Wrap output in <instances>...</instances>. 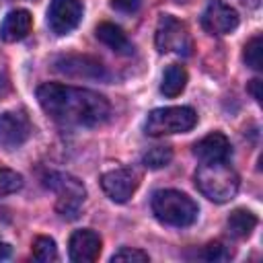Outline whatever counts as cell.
I'll return each mask as SVG.
<instances>
[{
    "label": "cell",
    "mask_w": 263,
    "mask_h": 263,
    "mask_svg": "<svg viewBox=\"0 0 263 263\" xmlns=\"http://www.w3.org/2000/svg\"><path fill=\"white\" fill-rule=\"evenodd\" d=\"M8 255H10V245H8V242H4V240L0 238V261H2V259H6Z\"/></svg>",
    "instance_id": "obj_26"
},
{
    "label": "cell",
    "mask_w": 263,
    "mask_h": 263,
    "mask_svg": "<svg viewBox=\"0 0 263 263\" xmlns=\"http://www.w3.org/2000/svg\"><path fill=\"white\" fill-rule=\"evenodd\" d=\"M238 185V175L228 164V160L201 162V166L195 171V187L201 191V195L216 203L230 201L236 195Z\"/></svg>",
    "instance_id": "obj_2"
},
{
    "label": "cell",
    "mask_w": 263,
    "mask_h": 263,
    "mask_svg": "<svg viewBox=\"0 0 263 263\" xmlns=\"http://www.w3.org/2000/svg\"><path fill=\"white\" fill-rule=\"evenodd\" d=\"M146 261H150L148 253L132 247H121L117 253L111 255V263H146Z\"/></svg>",
    "instance_id": "obj_22"
},
{
    "label": "cell",
    "mask_w": 263,
    "mask_h": 263,
    "mask_svg": "<svg viewBox=\"0 0 263 263\" xmlns=\"http://www.w3.org/2000/svg\"><path fill=\"white\" fill-rule=\"evenodd\" d=\"M156 47L160 53H177V55H189L191 49H193V43H191V37H189V31L187 27L171 16V14H162L158 18V25H156Z\"/></svg>",
    "instance_id": "obj_6"
},
{
    "label": "cell",
    "mask_w": 263,
    "mask_h": 263,
    "mask_svg": "<svg viewBox=\"0 0 263 263\" xmlns=\"http://www.w3.org/2000/svg\"><path fill=\"white\" fill-rule=\"evenodd\" d=\"M138 6H140V0H111V8H115L117 12H123V14L136 12Z\"/></svg>",
    "instance_id": "obj_24"
},
{
    "label": "cell",
    "mask_w": 263,
    "mask_h": 263,
    "mask_svg": "<svg viewBox=\"0 0 263 263\" xmlns=\"http://www.w3.org/2000/svg\"><path fill=\"white\" fill-rule=\"evenodd\" d=\"M201 25L212 35H228L238 27V12L224 0H210L201 14Z\"/></svg>",
    "instance_id": "obj_10"
},
{
    "label": "cell",
    "mask_w": 263,
    "mask_h": 263,
    "mask_svg": "<svg viewBox=\"0 0 263 263\" xmlns=\"http://www.w3.org/2000/svg\"><path fill=\"white\" fill-rule=\"evenodd\" d=\"M21 187H23V177L12 168L0 166V197L16 193Z\"/></svg>",
    "instance_id": "obj_21"
},
{
    "label": "cell",
    "mask_w": 263,
    "mask_h": 263,
    "mask_svg": "<svg viewBox=\"0 0 263 263\" xmlns=\"http://www.w3.org/2000/svg\"><path fill=\"white\" fill-rule=\"evenodd\" d=\"M201 257L208 259V261H226V259H230V251L222 242H210L203 249Z\"/></svg>",
    "instance_id": "obj_23"
},
{
    "label": "cell",
    "mask_w": 263,
    "mask_h": 263,
    "mask_svg": "<svg viewBox=\"0 0 263 263\" xmlns=\"http://www.w3.org/2000/svg\"><path fill=\"white\" fill-rule=\"evenodd\" d=\"M33 259L39 263H49L58 259V247L55 240L49 236H37L33 242Z\"/></svg>",
    "instance_id": "obj_18"
},
{
    "label": "cell",
    "mask_w": 263,
    "mask_h": 263,
    "mask_svg": "<svg viewBox=\"0 0 263 263\" xmlns=\"http://www.w3.org/2000/svg\"><path fill=\"white\" fill-rule=\"evenodd\" d=\"M33 125L23 109H10L0 115V146L4 150H16L31 138Z\"/></svg>",
    "instance_id": "obj_8"
},
{
    "label": "cell",
    "mask_w": 263,
    "mask_h": 263,
    "mask_svg": "<svg viewBox=\"0 0 263 263\" xmlns=\"http://www.w3.org/2000/svg\"><path fill=\"white\" fill-rule=\"evenodd\" d=\"M185 86H187V70L181 64H171L162 74L160 92L168 99H175L185 90Z\"/></svg>",
    "instance_id": "obj_16"
},
{
    "label": "cell",
    "mask_w": 263,
    "mask_h": 263,
    "mask_svg": "<svg viewBox=\"0 0 263 263\" xmlns=\"http://www.w3.org/2000/svg\"><path fill=\"white\" fill-rule=\"evenodd\" d=\"M82 14V0H51L47 8V25L53 35H68L80 25Z\"/></svg>",
    "instance_id": "obj_9"
},
{
    "label": "cell",
    "mask_w": 263,
    "mask_h": 263,
    "mask_svg": "<svg viewBox=\"0 0 263 263\" xmlns=\"http://www.w3.org/2000/svg\"><path fill=\"white\" fill-rule=\"evenodd\" d=\"M226 226H228V232H230L234 238H249L251 232H253L255 226H257V216H255L251 210L238 208V210H234V212L228 216Z\"/></svg>",
    "instance_id": "obj_17"
},
{
    "label": "cell",
    "mask_w": 263,
    "mask_h": 263,
    "mask_svg": "<svg viewBox=\"0 0 263 263\" xmlns=\"http://www.w3.org/2000/svg\"><path fill=\"white\" fill-rule=\"evenodd\" d=\"M55 70L74 78H95V80L107 78L105 66L90 55H62L55 60Z\"/></svg>",
    "instance_id": "obj_12"
},
{
    "label": "cell",
    "mask_w": 263,
    "mask_h": 263,
    "mask_svg": "<svg viewBox=\"0 0 263 263\" xmlns=\"http://www.w3.org/2000/svg\"><path fill=\"white\" fill-rule=\"evenodd\" d=\"M197 123V113L191 107H160L148 113L144 129L148 136H168V134H185L193 129Z\"/></svg>",
    "instance_id": "obj_4"
},
{
    "label": "cell",
    "mask_w": 263,
    "mask_h": 263,
    "mask_svg": "<svg viewBox=\"0 0 263 263\" xmlns=\"http://www.w3.org/2000/svg\"><path fill=\"white\" fill-rule=\"evenodd\" d=\"M37 101L51 119L64 125L95 127L101 125L111 111V105L103 95L58 82L41 84L37 88Z\"/></svg>",
    "instance_id": "obj_1"
},
{
    "label": "cell",
    "mask_w": 263,
    "mask_h": 263,
    "mask_svg": "<svg viewBox=\"0 0 263 263\" xmlns=\"http://www.w3.org/2000/svg\"><path fill=\"white\" fill-rule=\"evenodd\" d=\"M47 187H51L58 195L55 199V210L62 218L66 220H74L86 199V189L82 185V181H78L72 175H64V173H51L47 175Z\"/></svg>",
    "instance_id": "obj_5"
},
{
    "label": "cell",
    "mask_w": 263,
    "mask_h": 263,
    "mask_svg": "<svg viewBox=\"0 0 263 263\" xmlns=\"http://www.w3.org/2000/svg\"><path fill=\"white\" fill-rule=\"evenodd\" d=\"M173 158V150L168 146H154L144 154V164L148 168H162L171 162Z\"/></svg>",
    "instance_id": "obj_20"
},
{
    "label": "cell",
    "mask_w": 263,
    "mask_h": 263,
    "mask_svg": "<svg viewBox=\"0 0 263 263\" xmlns=\"http://www.w3.org/2000/svg\"><path fill=\"white\" fill-rule=\"evenodd\" d=\"M242 58H245V64L249 68H253V70L263 68V39H261V35H255L247 41Z\"/></svg>",
    "instance_id": "obj_19"
},
{
    "label": "cell",
    "mask_w": 263,
    "mask_h": 263,
    "mask_svg": "<svg viewBox=\"0 0 263 263\" xmlns=\"http://www.w3.org/2000/svg\"><path fill=\"white\" fill-rule=\"evenodd\" d=\"M152 214L158 222L175 228L191 226L199 216V205L183 191L160 189L152 195Z\"/></svg>",
    "instance_id": "obj_3"
},
{
    "label": "cell",
    "mask_w": 263,
    "mask_h": 263,
    "mask_svg": "<svg viewBox=\"0 0 263 263\" xmlns=\"http://www.w3.org/2000/svg\"><path fill=\"white\" fill-rule=\"evenodd\" d=\"M193 154L201 162H218L228 160L230 156V142L222 132H212L199 142L193 144Z\"/></svg>",
    "instance_id": "obj_13"
},
{
    "label": "cell",
    "mask_w": 263,
    "mask_h": 263,
    "mask_svg": "<svg viewBox=\"0 0 263 263\" xmlns=\"http://www.w3.org/2000/svg\"><path fill=\"white\" fill-rule=\"evenodd\" d=\"M101 249H103L101 236L90 228H82L72 232L68 242V257L74 263H92L99 259Z\"/></svg>",
    "instance_id": "obj_11"
},
{
    "label": "cell",
    "mask_w": 263,
    "mask_h": 263,
    "mask_svg": "<svg viewBox=\"0 0 263 263\" xmlns=\"http://www.w3.org/2000/svg\"><path fill=\"white\" fill-rule=\"evenodd\" d=\"M31 27H33L31 12L25 10V8H16V10H10L4 16V21L0 25V37L6 43H16V41L25 39L31 33Z\"/></svg>",
    "instance_id": "obj_14"
},
{
    "label": "cell",
    "mask_w": 263,
    "mask_h": 263,
    "mask_svg": "<svg viewBox=\"0 0 263 263\" xmlns=\"http://www.w3.org/2000/svg\"><path fill=\"white\" fill-rule=\"evenodd\" d=\"M249 90H251L253 99H255L257 103H261V80H259V78L251 80V84H249Z\"/></svg>",
    "instance_id": "obj_25"
},
{
    "label": "cell",
    "mask_w": 263,
    "mask_h": 263,
    "mask_svg": "<svg viewBox=\"0 0 263 263\" xmlns=\"http://www.w3.org/2000/svg\"><path fill=\"white\" fill-rule=\"evenodd\" d=\"M140 181H142V175L136 168H132V166H119V168L107 171L101 177V187H103L105 195L111 201L125 203L136 193V189L140 187Z\"/></svg>",
    "instance_id": "obj_7"
},
{
    "label": "cell",
    "mask_w": 263,
    "mask_h": 263,
    "mask_svg": "<svg viewBox=\"0 0 263 263\" xmlns=\"http://www.w3.org/2000/svg\"><path fill=\"white\" fill-rule=\"evenodd\" d=\"M95 35L101 43H105L109 49H113L115 53H123V55H129L134 53V45L132 41L127 39V35L113 23H101L97 29H95Z\"/></svg>",
    "instance_id": "obj_15"
}]
</instances>
